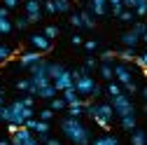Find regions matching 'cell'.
Masks as SVG:
<instances>
[{"mask_svg": "<svg viewBox=\"0 0 147 145\" xmlns=\"http://www.w3.org/2000/svg\"><path fill=\"white\" fill-rule=\"evenodd\" d=\"M61 131L75 145H91V131L80 122V117H65L61 122Z\"/></svg>", "mask_w": 147, "mask_h": 145, "instance_id": "1", "label": "cell"}, {"mask_svg": "<svg viewBox=\"0 0 147 145\" xmlns=\"http://www.w3.org/2000/svg\"><path fill=\"white\" fill-rule=\"evenodd\" d=\"M84 112L94 119L100 129H110V122L115 117V108H112V103H86Z\"/></svg>", "mask_w": 147, "mask_h": 145, "instance_id": "2", "label": "cell"}, {"mask_svg": "<svg viewBox=\"0 0 147 145\" xmlns=\"http://www.w3.org/2000/svg\"><path fill=\"white\" fill-rule=\"evenodd\" d=\"M72 72V80H75V89H77V94L84 98V96H91V91H94V87H96V80L89 75V70L86 68H77V70H70Z\"/></svg>", "mask_w": 147, "mask_h": 145, "instance_id": "3", "label": "cell"}, {"mask_svg": "<svg viewBox=\"0 0 147 145\" xmlns=\"http://www.w3.org/2000/svg\"><path fill=\"white\" fill-rule=\"evenodd\" d=\"M110 103H112V108H115V115L117 117H126V115H136V105H133V101H131V96L128 94H119V96H112L110 98Z\"/></svg>", "mask_w": 147, "mask_h": 145, "instance_id": "4", "label": "cell"}, {"mask_svg": "<svg viewBox=\"0 0 147 145\" xmlns=\"http://www.w3.org/2000/svg\"><path fill=\"white\" fill-rule=\"evenodd\" d=\"M12 145H40V138L33 136V131L28 126H19L12 133Z\"/></svg>", "mask_w": 147, "mask_h": 145, "instance_id": "5", "label": "cell"}, {"mask_svg": "<svg viewBox=\"0 0 147 145\" xmlns=\"http://www.w3.org/2000/svg\"><path fill=\"white\" fill-rule=\"evenodd\" d=\"M115 80L124 87V84H128L133 80V75H131V68H128L126 63H115Z\"/></svg>", "mask_w": 147, "mask_h": 145, "instance_id": "6", "label": "cell"}, {"mask_svg": "<svg viewBox=\"0 0 147 145\" xmlns=\"http://www.w3.org/2000/svg\"><path fill=\"white\" fill-rule=\"evenodd\" d=\"M30 45H33L35 49H38V51H42V54L51 49V40L47 38L45 33H38V35H30Z\"/></svg>", "mask_w": 147, "mask_h": 145, "instance_id": "7", "label": "cell"}, {"mask_svg": "<svg viewBox=\"0 0 147 145\" xmlns=\"http://www.w3.org/2000/svg\"><path fill=\"white\" fill-rule=\"evenodd\" d=\"M54 87H56L59 91H65V89L75 87V80H72V72H70V70H65L63 75H59L56 80H54Z\"/></svg>", "mask_w": 147, "mask_h": 145, "instance_id": "8", "label": "cell"}, {"mask_svg": "<svg viewBox=\"0 0 147 145\" xmlns=\"http://www.w3.org/2000/svg\"><path fill=\"white\" fill-rule=\"evenodd\" d=\"M40 59H42V51H24L19 56V66L21 68H30L33 63H38Z\"/></svg>", "mask_w": 147, "mask_h": 145, "instance_id": "9", "label": "cell"}, {"mask_svg": "<svg viewBox=\"0 0 147 145\" xmlns=\"http://www.w3.org/2000/svg\"><path fill=\"white\" fill-rule=\"evenodd\" d=\"M138 42H140V35L131 28V30H126L124 35H121V45L124 47H128V49H136L138 47Z\"/></svg>", "mask_w": 147, "mask_h": 145, "instance_id": "10", "label": "cell"}, {"mask_svg": "<svg viewBox=\"0 0 147 145\" xmlns=\"http://www.w3.org/2000/svg\"><path fill=\"white\" fill-rule=\"evenodd\" d=\"M56 94H59V89L54 87V82H51V84H47V87H40L38 91H35V96H38V98H45V101L56 98Z\"/></svg>", "mask_w": 147, "mask_h": 145, "instance_id": "11", "label": "cell"}, {"mask_svg": "<svg viewBox=\"0 0 147 145\" xmlns=\"http://www.w3.org/2000/svg\"><path fill=\"white\" fill-rule=\"evenodd\" d=\"M89 12L94 14V16L107 14V0H91V3H89Z\"/></svg>", "mask_w": 147, "mask_h": 145, "instance_id": "12", "label": "cell"}, {"mask_svg": "<svg viewBox=\"0 0 147 145\" xmlns=\"http://www.w3.org/2000/svg\"><path fill=\"white\" fill-rule=\"evenodd\" d=\"M24 9H26V14H28V16H30V14H45V12H42V3H40V0H26Z\"/></svg>", "mask_w": 147, "mask_h": 145, "instance_id": "13", "label": "cell"}, {"mask_svg": "<svg viewBox=\"0 0 147 145\" xmlns=\"http://www.w3.org/2000/svg\"><path fill=\"white\" fill-rule=\"evenodd\" d=\"M84 110H86V101H77V103H70L68 105V115L70 117H80Z\"/></svg>", "mask_w": 147, "mask_h": 145, "instance_id": "14", "label": "cell"}, {"mask_svg": "<svg viewBox=\"0 0 147 145\" xmlns=\"http://www.w3.org/2000/svg\"><path fill=\"white\" fill-rule=\"evenodd\" d=\"M33 131L38 133V138H42V136H49V122H45V119H35Z\"/></svg>", "mask_w": 147, "mask_h": 145, "instance_id": "15", "label": "cell"}, {"mask_svg": "<svg viewBox=\"0 0 147 145\" xmlns=\"http://www.w3.org/2000/svg\"><path fill=\"white\" fill-rule=\"evenodd\" d=\"M131 133H133L131 136V145H147V133L142 129H133Z\"/></svg>", "mask_w": 147, "mask_h": 145, "instance_id": "16", "label": "cell"}, {"mask_svg": "<svg viewBox=\"0 0 147 145\" xmlns=\"http://www.w3.org/2000/svg\"><path fill=\"white\" fill-rule=\"evenodd\" d=\"M100 75H103V80H110V82H112V80H115V66L100 61Z\"/></svg>", "mask_w": 147, "mask_h": 145, "instance_id": "17", "label": "cell"}, {"mask_svg": "<svg viewBox=\"0 0 147 145\" xmlns=\"http://www.w3.org/2000/svg\"><path fill=\"white\" fill-rule=\"evenodd\" d=\"M65 70H68V68H65L63 63H51V61H49V77H51V82L56 80L59 75H63Z\"/></svg>", "mask_w": 147, "mask_h": 145, "instance_id": "18", "label": "cell"}, {"mask_svg": "<svg viewBox=\"0 0 147 145\" xmlns=\"http://www.w3.org/2000/svg\"><path fill=\"white\" fill-rule=\"evenodd\" d=\"M63 94V98H65V103L70 105V103H77V101H82V96L77 94V89L75 87H70V89H65V91H61Z\"/></svg>", "mask_w": 147, "mask_h": 145, "instance_id": "19", "label": "cell"}, {"mask_svg": "<svg viewBox=\"0 0 147 145\" xmlns=\"http://www.w3.org/2000/svg\"><path fill=\"white\" fill-rule=\"evenodd\" d=\"M80 14H82V24H84V28H96V19H94V14H91L89 9H82Z\"/></svg>", "mask_w": 147, "mask_h": 145, "instance_id": "20", "label": "cell"}, {"mask_svg": "<svg viewBox=\"0 0 147 145\" xmlns=\"http://www.w3.org/2000/svg\"><path fill=\"white\" fill-rule=\"evenodd\" d=\"M91 145H119L115 136H98L96 140H91Z\"/></svg>", "mask_w": 147, "mask_h": 145, "instance_id": "21", "label": "cell"}, {"mask_svg": "<svg viewBox=\"0 0 147 145\" xmlns=\"http://www.w3.org/2000/svg\"><path fill=\"white\" fill-rule=\"evenodd\" d=\"M16 89H19V91H28V94L35 96V87H33L30 77H28V80H19V82H16Z\"/></svg>", "mask_w": 147, "mask_h": 145, "instance_id": "22", "label": "cell"}, {"mask_svg": "<svg viewBox=\"0 0 147 145\" xmlns=\"http://www.w3.org/2000/svg\"><path fill=\"white\" fill-rule=\"evenodd\" d=\"M119 119H121V129H126V131L136 129V115H126V117H119Z\"/></svg>", "mask_w": 147, "mask_h": 145, "instance_id": "23", "label": "cell"}, {"mask_svg": "<svg viewBox=\"0 0 147 145\" xmlns=\"http://www.w3.org/2000/svg\"><path fill=\"white\" fill-rule=\"evenodd\" d=\"M117 59H121V61H136V49H121V51H117Z\"/></svg>", "mask_w": 147, "mask_h": 145, "instance_id": "24", "label": "cell"}, {"mask_svg": "<svg viewBox=\"0 0 147 145\" xmlns=\"http://www.w3.org/2000/svg\"><path fill=\"white\" fill-rule=\"evenodd\" d=\"M49 108H51L54 112H56V110H65L68 103H65V98H63V96H61V98H51V101H49Z\"/></svg>", "mask_w": 147, "mask_h": 145, "instance_id": "25", "label": "cell"}, {"mask_svg": "<svg viewBox=\"0 0 147 145\" xmlns=\"http://www.w3.org/2000/svg\"><path fill=\"white\" fill-rule=\"evenodd\" d=\"M12 28H14V24L7 19V16H0V35H7V33H12Z\"/></svg>", "mask_w": 147, "mask_h": 145, "instance_id": "26", "label": "cell"}, {"mask_svg": "<svg viewBox=\"0 0 147 145\" xmlns=\"http://www.w3.org/2000/svg\"><path fill=\"white\" fill-rule=\"evenodd\" d=\"M54 5H56V14L70 12V0H54Z\"/></svg>", "mask_w": 147, "mask_h": 145, "instance_id": "27", "label": "cell"}, {"mask_svg": "<svg viewBox=\"0 0 147 145\" xmlns=\"http://www.w3.org/2000/svg\"><path fill=\"white\" fill-rule=\"evenodd\" d=\"M107 5L112 7V14H115V16H119V14L124 12V3H121V0H107Z\"/></svg>", "mask_w": 147, "mask_h": 145, "instance_id": "28", "label": "cell"}, {"mask_svg": "<svg viewBox=\"0 0 147 145\" xmlns=\"http://www.w3.org/2000/svg\"><path fill=\"white\" fill-rule=\"evenodd\" d=\"M107 94H110V96H119V94H121V84L112 80V82L107 84Z\"/></svg>", "mask_w": 147, "mask_h": 145, "instance_id": "29", "label": "cell"}, {"mask_svg": "<svg viewBox=\"0 0 147 145\" xmlns=\"http://www.w3.org/2000/svg\"><path fill=\"white\" fill-rule=\"evenodd\" d=\"M42 12L45 14H56V5H54V0H45V3H42Z\"/></svg>", "mask_w": 147, "mask_h": 145, "instance_id": "30", "label": "cell"}, {"mask_svg": "<svg viewBox=\"0 0 147 145\" xmlns=\"http://www.w3.org/2000/svg\"><path fill=\"white\" fill-rule=\"evenodd\" d=\"M138 16H145L147 14V0H138V5H136V9H133Z\"/></svg>", "mask_w": 147, "mask_h": 145, "instance_id": "31", "label": "cell"}, {"mask_svg": "<svg viewBox=\"0 0 147 145\" xmlns=\"http://www.w3.org/2000/svg\"><path fill=\"white\" fill-rule=\"evenodd\" d=\"M70 24L75 26V28H84V24H82V14H80V12L70 14Z\"/></svg>", "mask_w": 147, "mask_h": 145, "instance_id": "32", "label": "cell"}, {"mask_svg": "<svg viewBox=\"0 0 147 145\" xmlns=\"http://www.w3.org/2000/svg\"><path fill=\"white\" fill-rule=\"evenodd\" d=\"M42 33L47 35L49 40H54V38H56V35H59V26H47V28H45Z\"/></svg>", "mask_w": 147, "mask_h": 145, "instance_id": "33", "label": "cell"}, {"mask_svg": "<svg viewBox=\"0 0 147 145\" xmlns=\"http://www.w3.org/2000/svg\"><path fill=\"white\" fill-rule=\"evenodd\" d=\"M9 56H12V49L7 45H0V61H7Z\"/></svg>", "mask_w": 147, "mask_h": 145, "instance_id": "34", "label": "cell"}, {"mask_svg": "<svg viewBox=\"0 0 147 145\" xmlns=\"http://www.w3.org/2000/svg\"><path fill=\"white\" fill-rule=\"evenodd\" d=\"M133 16H136L133 9H126V7H124V12L119 14V19H121V21H133Z\"/></svg>", "mask_w": 147, "mask_h": 145, "instance_id": "35", "label": "cell"}, {"mask_svg": "<svg viewBox=\"0 0 147 145\" xmlns=\"http://www.w3.org/2000/svg\"><path fill=\"white\" fill-rule=\"evenodd\" d=\"M28 24H30V21H28V16H19V19L14 21V28H19V30H24V28H26Z\"/></svg>", "mask_w": 147, "mask_h": 145, "instance_id": "36", "label": "cell"}, {"mask_svg": "<svg viewBox=\"0 0 147 145\" xmlns=\"http://www.w3.org/2000/svg\"><path fill=\"white\" fill-rule=\"evenodd\" d=\"M138 91V84L131 80V82H128V84H124V94H128V96H131V94H136Z\"/></svg>", "mask_w": 147, "mask_h": 145, "instance_id": "37", "label": "cell"}, {"mask_svg": "<svg viewBox=\"0 0 147 145\" xmlns=\"http://www.w3.org/2000/svg\"><path fill=\"white\" fill-rule=\"evenodd\" d=\"M133 30H136V33H138V35H140V40H142V35H145V33H147V24H142V21H138V24H136V26H133Z\"/></svg>", "mask_w": 147, "mask_h": 145, "instance_id": "38", "label": "cell"}, {"mask_svg": "<svg viewBox=\"0 0 147 145\" xmlns=\"http://www.w3.org/2000/svg\"><path fill=\"white\" fill-rule=\"evenodd\" d=\"M96 66H98V61H96L94 56H86V59H84V68H86V70H94Z\"/></svg>", "mask_w": 147, "mask_h": 145, "instance_id": "39", "label": "cell"}, {"mask_svg": "<svg viewBox=\"0 0 147 145\" xmlns=\"http://www.w3.org/2000/svg\"><path fill=\"white\" fill-rule=\"evenodd\" d=\"M112 59H117V51H103L100 54V61H105V63H110Z\"/></svg>", "mask_w": 147, "mask_h": 145, "instance_id": "40", "label": "cell"}, {"mask_svg": "<svg viewBox=\"0 0 147 145\" xmlns=\"http://www.w3.org/2000/svg\"><path fill=\"white\" fill-rule=\"evenodd\" d=\"M54 117V110H51V108H45V110L40 112V119H45V122H49Z\"/></svg>", "mask_w": 147, "mask_h": 145, "instance_id": "41", "label": "cell"}, {"mask_svg": "<svg viewBox=\"0 0 147 145\" xmlns=\"http://www.w3.org/2000/svg\"><path fill=\"white\" fill-rule=\"evenodd\" d=\"M84 49H86V51H96V49H98V42H96V40H86V42H84Z\"/></svg>", "mask_w": 147, "mask_h": 145, "instance_id": "42", "label": "cell"}, {"mask_svg": "<svg viewBox=\"0 0 147 145\" xmlns=\"http://www.w3.org/2000/svg\"><path fill=\"white\" fill-rule=\"evenodd\" d=\"M136 63H138L140 68H147V51L140 54V56H136Z\"/></svg>", "mask_w": 147, "mask_h": 145, "instance_id": "43", "label": "cell"}, {"mask_svg": "<svg viewBox=\"0 0 147 145\" xmlns=\"http://www.w3.org/2000/svg\"><path fill=\"white\" fill-rule=\"evenodd\" d=\"M121 3H124V7H126V9H136L138 0H121Z\"/></svg>", "mask_w": 147, "mask_h": 145, "instance_id": "44", "label": "cell"}, {"mask_svg": "<svg viewBox=\"0 0 147 145\" xmlns=\"http://www.w3.org/2000/svg\"><path fill=\"white\" fill-rule=\"evenodd\" d=\"M21 101H24V105H28V108H33V103H35V98H33V94H30V96H24Z\"/></svg>", "mask_w": 147, "mask_h": 145, "instance_id": "45", "label": "cell"}, {"mask_svg": "<svg viewBox=\"0 0 147 145\" xmlns=\"http://www.w3.org/2000/svg\"><path fill=\"white\" fill-rule=\"evenodd\" d=\"M100 94H103V89H100V87L96 84V87H94V91H91V98H98Z\"/></svg>", "mask_w": 147, "mask_h": 145, "instance_id": "46", "label": "cell"}, {"mask_svg": "<svg viewBox=\"0 0 147 145\" xmlns=\"http://www.w3.org/2000/svg\"><path fill=\"white\" fill-rule=\"evenodd\" d=\"M26 16H28V14H26ZM40 19H42V14H30V16H28V21H30V24H35V21H40Z\"/></svg>", "mask_w": 147, "mask_h": 145, "instance_id": "47", "label": "cell"}, {"mask_svg": "<svg viewBox=\"0 0 147 145\" xmlns=\"http://www.w3.org/2000/svg\"><path fill=\"white\" fill-rule=\"evenodd\" d=\"M16 3H19V0H5V7H7V9H14Z\"/></svg>", "mask_w": 147, "mask_h": 145, "instance_id": "48", "label": "cell"}, {"mask_svg": "<svg viewBox=\"0 0 147 145\" xmlns=\"http://www.w3.org/2000/svg\"><path fill=\"white\" fill-rule=\"evenodd\" d=\"M72 45H77V47H80V45H84V40L80 38V35H72Z\"/></svg>", "mask_w": 147, "mask_h": 145, "instance_id": "49", "label": "cell"}, {"mask_svg": "<svg viewBox=\"0 0 147 145\" xmlns=\"http://www.w3.org/2000/svg\"><path fill=\"white\" fill-rule=\"evenodd\" d=\"M45 143H47V145H61V143H59V140H54V138H47V140H45Z\"/></svg>", "mask_w": 147, "mask_h": 145, "instance_id": "50", "label": "cell"}, {"mask_svg": "<svg viewBox=\"0 0 147 145\" xmlns=\"http://www.w3.org/2000/svg\"><path fill=\"white\" fill-rule=\"evenodd\" d=\"M7 14H9V9H7V7H0V16H7Z\"/></svg>", "mask_w": 147, "mask_h": 145, "instance_id": "51", "label": "cell"}, {"mask_svg": "<svg viewBox=\"0 0 147 145\" xmlns=\"http://www.w3.org/2000/svg\"><path fill=\"white\" fill-rule=\"evenodd\" d=\"M142 96H145V101H147V87H145V89H142Z\"/></svg>", "mask_w": 147, "mask_h": 145, "instance_id": "52", "label": "cell"}, {"mask_svg": "<svg viewBox=\"0 0 147 145\" xmlns=\"http://www.w3.org/2000/svg\"><path fill=\"white\" fill-rule=\"evenodd\" d=\"M142 42H147V33H145V35H142Z\"/></svg>", "mask_w": 147, "mask_h": 145, "instance_id": "53", "label": "cell"}, {"mask_svg": "<svg viewBox=\"0 0 147 145\" xmlns=\"http://www.w3.org/2000/svg\"><path fill=\"white\" fill-rule=\"evenodd\" d=\"M0 145H9V143H7V140H0Z\"/></svg>", "mask_w": 147, "mask_h": 145, "instance_id": "54", "label": "cell"}, {"mask_svg": "<svg viewBox=\"0 0 147 145\" xmlns=\"http://www.w3.org/2000/svg\"><path fill=\"white\" fill-rule=\"evenodd\" d=\"M145 110H147V103H145Z\"/></svg>", "mask_w": 147, "mask_h": 145, "instance_id": "55", "label": "cell"}, {"mask_svg": "<svg viewBox=\"0 0 147 145\" xmlns=\"http://www.w3.org/2000/svg\"><path fill=\"white\" fill-rule=\"evenodd\" d=\"M70 3H72V0H70Z\"/></svg>", "mask_w": 147, "mask_h": 145, "instance_id": "56", "label": "cell"}]
</instances>
